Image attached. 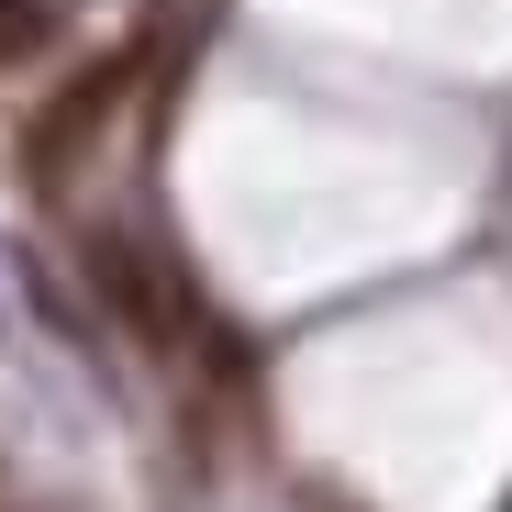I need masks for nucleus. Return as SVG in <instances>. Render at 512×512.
<instances>
[{
  "label": "nucleus",
  "instance_id": "nucleus-1",
  "mask_svg": "<svg viewBox=\"0 0 512 512\" xmlns=\"http://www.w3.org/2000/svg\"><path fill=\"white\" fill-rule=\"evenodd\" d=\"M123 90H134V56H101V67H78L67 90H56V101L34 112V134H23V156H34V179H45V190L67 179L78 156H90V134H101L112 112H123Z\"/></svg>",
  "mask_w": 512,
  "mask_h": 512
},
{
  "label": "nucleus",
  "instance_id": "nucleus-2",
  "mask_svg": "<svg viewBox=\"0 0 512 512\" xmlns=\"http://www.w3.org/2000/svg\"><path fill=\"white\" fill-rule=\"evenodd\" d=\"M23 45H45V12L34 0H0V56H23Z\"/></svg>",
  "mask_w": 512,
  "mask_h": 512
}]
</instances>
